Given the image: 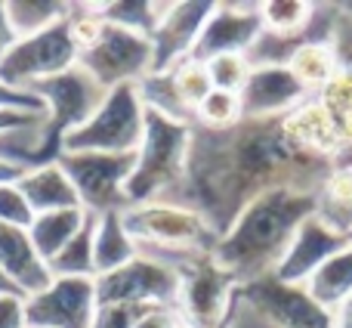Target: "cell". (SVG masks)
Here are the masks:
<instances>
[{
  "mask_svg": "<svg viewBox=\"0 0 352 328\" xmlns=\"http://www.w3.org/2000/svg\"><path fill=\"white\" fill-rule=\"evenodd\" d=\"M331 161L294 149L278 121H241L229 130L195 127L186 180L173 201L195 207L223 236L232 220L263 192H316Z\"/></svg>",
  "mask_w": 352,
  "mask_h": 328,
  "instance_id": "obj_1",
  "label": "cell"
},
{
  "mask_svg": "<svg viewBox=\"0 0 352 328\" xmlns=\"http://www.w3.org/2000/svg\"><path fill=\"white\" fill-rule=\"evenodd\" d=\"M312 214H316V195L303 189H272L256 195L219 236L213 260L235 276L238 285L272 276L300 226Z\"/></svg>",
  "mask_w": 352,
  "mask_h": 328,
  "instance_id": "obj_2",
  "label": "cell"
},
{
  "mask_svg": "<svg viewBox=\"0 0 352 328\" xmlns=\"http://www.w3.org/2000/svg\"><path fill=\"white\" fill-rule=\"evenodd\" d=\"M195 127L158 112L146 109V134L136 149V164L127 183L130 205H146V201H173L186 180L188 149H192Z\"/></svg>",
  "mask_w": 352,
  "mask_h": 328,
  "instance_id": "obj_3",
  "label": "cell"
},
{
  "mask_svg": "<svg viewBox=\"0 0 352 328\" xmlns=\"http://www.w3.org/2000/svg\"><path fill=\"white\" fill-rule=\"evenodd\" d=\"M127 232L140 251L161 260L192 254H213L219 242V232L201 217L195 207L182 201H146V205H130L121 214Z\"/></svg>",
  "mask_w": 352,
  "mask_h": 328,
  "instance_id": "obj_4",
  "label": "cell"
},
{
  "mask_svg": "<svg viewBox=\"0 0 352 328\" xmlns=\"http://www.w3.org/2000/svg\"><path fill=\"white\" fill-rule=\"evenodd\" d=\"M179 273V313L188 328H219L232 319L238 304V279L226 273L213 254H192L170 260Z\"/></svg>",
  "mask_w": 352,
  "mask_h": 328,
  "instance_id": "obj_5",
  "label": "cell"
},
{
  "mask_svg": "<svg viewBox=\"0 0 352 328\" xmlns=\"http://www.w3.org/2000/svg\"><path fill=\"white\" fill-rule=\"evenodd\" d=\"M146 134L140 84L111 87L99 112L62 140V152H136Z\"/></svg>",
  "mask_w": 352,
  "mask_h": 328,
  "instance_id": "obj_6",
  "label": "cell"
},
{
  "mask_svg": "<svg viewBox=\"0 0 352 328\" xmlns=\"http://www.w3.org/2000/svg\"><path fill=\"white\" fill-rule=\"evenodd\" d=\"M59 164L87 214L102 217V214H124L130 207L127 183L133 174L136 152H62Z\"/></svg>",
  "mask_w": 352,
  "mask_h": 328,
  "instance_id": "obj_7",
  "label": "cell"
},
{
  "mask_svg": "<svg viewBox=\"0 0 352 328\" xmlns=\"http://www.w3.org/2000/svg\"><path fill=\"white\" fill-rule=\"evenodd\" d=\"M80 50L74 47L72 34L65 28V19L53 28L41 31L31 37H19L12 43V50L0 62V81L12 90L31 93V87L50 81L56 74L68 72L72 65H78Z\"/></svg>",
  "mask_w": 352,
  "mask_h": 328,
  "instance_id": "obj_8",
  "label": "cell"
},
{
  "mask_svg": "<svg viewBox=\"0 0 352 328\" xmlns=\"http://www.w3.org/2000/svg\"><path fill=\"white\" fill-rule=\"evenodd\" d=\"M96 298L102 304H133V307H173L179 300V273L173 263L152 257L146 251L115 273L96 276Z\"/></svg>",
  "mask_w": 352,
  "mask_h": 328,
  "instance_id": "obj_9",
  "label": "cell"
},
{
  "mask_svg": "<svg viewBox=\"0 0 352 328\" xmlns=\"http://www.w3.org/2000/svg\"><path fill=\"white\" fill-rule=\"evenodd\" d=\"M31 93L43 103L50 130H53V136L59 143L72 130L84 127L99 112V105L105 103V96H109V90L84 65H72L68 72L56 74V78L41 81V84L31 87Z\"/></svg>",
  "mask_w": 352,
  "mask_h": 328,
  "instance_id": "obj_10",
  "label": "cell"
},
{
  "mask_svg": "<svg viewBox=\"0 0 352 328\" xmlns=\"http://www.w3.org/2000/svg\"><path fill=\"white\" fill-rule=\"evenodd\" d=\"M78 65H84L105 90L121 84H140L155 68L152 41L105 22L99 41L78 56Z\"/></svg>",
  "mask_w": 352,
  "mask_h": 328,
  "instance_id": "obj_11",
  "label": "cell"
},
{
  "mask_svg": "<svg viewBox=\"0 0 352 328\" xmlns=\"http://www.w3.org/2000/svg\"><path fill=\"white\" fill-rule=\"evenodd\" d=\"M238 294L269 328H337L334 313L324 310L306 285H287L275 276H263L241 285Z\"/></svg>",
  "mask_w": 352,
  "mask_h": 328,
  "instance_id": "obj_12",
  "label": "cell"
},
{
  "mask_svg": "<svg viewBox=\"0 0 352 328\" xmlns=\"http://www.w3.org/2000/svg\"><path fill=\"white\" fill-rule=\"evenodd\" d=\"M96 310V279H53L43 291L25 298L28 328H90Z\"/></svg>",
  "mask_w": 352,
  "mask_h": 328,
  "instance_id": "obj_13",
  "label": "cell"
},
{
  "mask_svg": "<svg viewBox=\"0 0 352 328\" xmlns=\"http://www.w3.org/2000/svg\"><path fill=\"white\" fill-rule=\"evenodd\" d=\"M260 31V3H217L195 43L192 59L210 62L226 53H248Z\"/></svg>",
  "mask_w": 352,
  "mask_h": 328,
  "instance_id": "obj_14",
  "label": "cell"
},
{
  "mask_svg": "<svg viewBox=\"0 0 352 328\" xmlns=\"http://www.w3.org/2000/svg\"><path fill=\"white\" fill-rule=\"evenodd\" d=\"M238 96H241L244 121H281L297 105H303L309 93L287 72V65H263L250 68V78Z\"/></svg>",
  "mask_w": 352,
  "mask_h": 328,
  "instance_id": "obj_15",
  "label": "cell"
},
{
  "mask_svg": "<svg viewBox=\"0 0 352 328\" xmlns=\"http://www.w3.org/2000/svg\"><path fill=\"white\" fill-rule=\"evenodd\" d=\"M217 3H201V0H170V10L158 22L152 34V53L155 68L152 72H167V68L179 65V62L192 59V50L198 43L201 31H204L207 19H210Z\"/></svg>",
  "mask_w": 352,
  "mask_h": 328,
  "instance_id": "obj_16",
  "label": "cell"
},
{
  "mask_svg": "<svg viewBox=\"0 0 352 328\" xmlns=\"http://www.w3.org/2000/svg\"><path fill=\"white\" fill-rule=\"evenodd\" d=\"M346 245H349V238L331 232L328 226L312 214V217L300 226V232L294 236L291 248L281 257V263L275 267L272 276L278 282H287V285H306V282L316 276V269L322 267L324 260H331L340 248H346Z\"/></svg>",
  "mask_w": 352,
  "mask_h": 328,
  "instance_id": "obj_17",
  "label": "cell"
},
{
  "mask_svg": "<svg viewBox=\"0 0 352 328\" xmlns=\"http://www.w3.org/2000/svg\"><path fill=\"white\" fill-rule=\"evenodd\" d=\"M278 124H281L285 140L291 143L294 149L312 155V158L331 161V164L340 161L343 140H340V134H337L331 115L324 112V105L318 103L316 96H309L303 105H297V109H294L291 115L281 118Z\"/></svg>",
  "mask_w": 352,
  "mask_h": 328,
  "instance_id": "obj_18",
  "label": "cell"
},
{
  "mask_svg": "<svg viewBox=\"0 0 352 328\" xmlns=\"http://www.w3.org/2000/svg\"><path fill=\"white\" fill-rule=\"evenodd\" d=\"M0 269L16 285V291L25 294V298L43 291L53 282L47 260L37 254V248L31 245L28 229H22V226L0 223Z\"/></svg>",
  "mask_w": 352,
  "mask_h": 328,
  "instance_id": "obj_19",
  "label": "cell"
},
{
  "mask_svg": "<svg viewBox=\"0 0 352 328\" xmlns=\"http://www.w3.org/2000/svg\"><path fill=\"white\" fill-rule=\"evenodd\" d=\"M16 186L22 189L28 207L37 214H50V211H65V207H80V198L74 192L68 174L62 170L59 161L43 164V167L25 170L16 180Z\"/></svg>",
  "mask_w": 352,
  "mask_h": 328,
  "instance_id": "obj_20",
  "label": "cell"
},
{
  "mask_svg": "<svg viewBox=\"0 0 352 328\" xmlns=\"http://www.w3.org/2000/svg\"><path fill=\"white\" fill-rule=\"evenodd\" d=\"M312 195H316V217L331 232L352 238V164L334 161V167Z\"/></svg>",
  "mask_w": 352,
  "mask_h": 328,
  "instance_id": "obj_21",
  "label": "cell"
},
{
  "mask_svg": "<svg viewBox=\"0 0 352 328\" xmlns=\"http://www.w3.org/2000/svg\"><path fill=\"white\" fill-rule=\"evenodd\" d=\"M136 254H140V245L127 232L121 214H102V217H96V229H93V263H96V276L115 273V269L127 267Z\"/></svg>",
  "mask_w": 352,
  "mask_h": 328,
  "instance_id": "obj_22",
  "label": "cell"
},
{
  "mask_svg": "<svg viewBox=\"0 0 352 328\" xmlns=\"http://www.w3.org/2000/svg\"><path fill=\"white\" fill-rule=\"evenodd\" d=\"M87 223V211L84 207H65V211H50V214H37L28 226L31 245L37 248V254L43 260H53Z\"/></svg>",
  "mask_w": 352,
  "mask_h": 328,
  "instance_id": "obj_23",
  "label": "cell"
},
{
  "mask_svg": "<svg viewBox=\"0 0 352 328\" xmlns=\"http://www.w3.org/2000/svg\"><path fill=\"white\" fill-rule=\"evenodd\" d=\"M287 72L303 84V90L309 96L324 90L331 84V78L340 72V59H337V50L331 43V37L328 41H306L303 47H297V53L287 62Z\"/></svg>",
  "mask_w": 352,
  "mask_h": 328,
  "instance_id": "obj_24",
  "label": "cell"
},
{
  "mask_svg": "<svg viewBox=\"0 0 352 328\" xmlns=\"http://www.w3.org/2000/svg\"><path fill=\"white\" fill-rule=\"evenodd\" d=\"M306 291L331 313L349 298L352 294V238L346 248H340L331 260H324L316 269V276L306 282Z\"/></svg>",
  "mask_w": 352,
  "mask_h": 328,
  "instance_id": "obj_25",
  "label": "cell"
},
{
  "mask_svg": "<svg viewBox=\"0 0 352 328\" xmlns=\"http://www.w3.org/2000/svg\"><path fill=\"white\" fill-rule=\"evenodd\" d=\"M102 10V19L115 28L133 31V34H142L152 41L158 22L164 19V12L170 10V0H111V3H99Z\"/></svg>",
  "mask_w": 352,
  "mask_h": 328,
  "instance_id": "obj_26",
  "label": "cell"
},
{
  "mask_svg": "<svg viewBox=\"0 0 352 328\" xmlns=\"http://www.w3.org/2000/svg\"><path fill=\"white\" fill-rule=\"evenodd\" d=\"M93 229H96V217L87 214L84 229L47 263L53 279H96V263H93Z\"/></svg>",
  "mask_w": 352,
  "mask_h": 328,
  "instance_id": "obj_27",
  "label": "cell"
},
{
  "mask_svg": "<svg viewBox=\"0 0 352 328\" xmlns=\"http://www.w3.org/2000/svg\"><path fill=\"white\" fill-rule=\"evenodd\" d=\"M140 93H142V103H146L148 112H158V115L170 118V121L188 124V127L198 124V115H195V112L179 99V93H176L170 72H152L148 78H142Z\"/></svg>",
  "mask_w": 352,
  "mask_h": 328,
  "instance_id": "obj_28",
  "label": "cell"
},
{
  "mask_svg": "<svg viewBox=\"0 0 352 328\" xmlns=\"http://www.w3.org/2000/svg\"><path fill=\"white\" fill-rule=\"evenodd\" d=\"M68 3L59 0H6V16L16 31V37H31L53 28L65 19Z\"/></svg>",
  "mask_w": 352,
  "mask_h": 328,
  "instance_id": "obj_29",
  "label": "cell"
},
{
  "mask_svg": "<svg viewBox=\"0 0 352 328\" xmlns=\"http://www.w3.org/2000/svg\"><path fill=\"white\" fill-rule=\"evenodd\" d=\"M241 121H244L241 96H238V93H226V90H210L204 96V103L198 105V124H195V127L229 130Z\"/></svg>",
  "mask_w": 352,
  "mask_h": 328,
  "instance_id": "obj_30",
  "label": "cell"
},
{
  "mask_svg": "<svg viewBox=\"0 0 352 328\" xmlns=\"http://www.w3.org/2000/svg\"><path fill=\"white\" fill-rule=\"evenodd\" d=\"M167 72H170L179 99L195 112V115H198V105L204 103V96L213 90L210 74H207V65L204 62H198V59H186V62H179V65L167 68Z\"/></svg>",
  "mask_w": 352,
  "mask_h": 328,
  "instance_id": "obj_31",
  "label": "cell"
},
{
  "mask_svg": "<svg viewBox=\"0 0 352 328\" xmlns=\"http://www.w3.org/2000/svg\"><path fill=\"white\" fill-rule=\"evenodd\" d=\"M65 28L80 53H84L87 47H93V43L99 41V34L105 31V19H102L99 3H68Z\"/></svg>",
  "mask_w": 352,
  "mask_h": 328,
  "instance_id": "obj_32",
  "label": "cell"
},
{
  "mask_svg": "<svg viewBox=\"0 0 352 328\" xmlns=\"http://www.w3.org/2000/svg\"><path fill=\"white\" fill-rule=\"evenodd\" d=\"M207 74H210L213 90H226V93H241L244 84L250 78V62L244 59V53H226L217 59L204 62Z\"/></svg>",
  "mask_w": 352,
  "mask_h": 328,
  "instance_id": "obj_33",
  "label": "cell"
},
{
  "mask_svg": "<svg viewBox=\"0 0 352 328\" xmlns=\"http://www.w3.org/2000/svg\"><path fill=\"white\" fill-rule=\"evenodd\" d=\"M31 220H34V211L28 207L22 189L16 183H0V223L28 229Z\"/></svg>",
  "mask_w": 352,
  "mask_h": 328,
  "instance_id": "obj_34",
  "label": "cell"
},
{
  "mask_svg": "<svg viewBox=\"0 0 352 328\" xmlns=\"http://www.w3.org/2000/svg\"><path fill=\"white\" fill-rule=\"evenodd\" d=\"M152 307H133V304H102L93 316L90 328H133L140 316Z\"/></svg>",
  "mask_w": 352,
  "mask_h": 328,
  "instance_id": "obj_35",
  "label": "cell"
},
{
  "mask_svg": "<svg viewBox=\"0 0 352 328\" xmlns=\"http://www.w3.org/2000/svg\"><path fill=\"white\" fill-rule=\"evenodd\" d=\"M331 43H334V50H337L340 68H352V6H337Z\"/></svg>",
  "mask_w": 352,
  "mask_h": 328,
  "instance_id": "obj_36",
  "label": "cell"
},
{
  "mask_svg": "<svg viewBox=\"0 0 352 328\" xmlns=\"http://www.w3.org/2000/svg\"><path fill=\"white\" fill-rule=\"evenodd\" d=\"M0 328H28L22 294H0Z\"/></svg>",
  "mask_w": 352,
  "mask_h": 328,
  "instance_id": "obj_37",
  "label": "cell"
},
{
  "mask_svg": "<svg viewBox=\"0 0 352 328\" xmlns=\"http://www.w3.org/2000/svg\"><path fill=\"white\" fill-rule=\"evenodd\" d=\"M47 118V112H25V109H0V136L12 134V130L31 127V124H41Z\"/></svg>",
  "mask_w": 352,
  "mask_h": 328,
  "instance_id": "obj_38",
  "label": "cell"
},
{
  "mask_svg": "<svg viewBox=\"0 0 352 328\" xmlns=\"http://www.w3.org/2000/svg\"><path fill=\"white\" fill-rule=\"evenodd\" d=\"M0 109H25V112H47L43 103L34 96V93H25V90H12L0 81Z\"/></svg>",
  "mask_w": 352,
  "mask_h": 328,
  "instance_id": "obj_39",
  "label": "cell"
},
{
  "mask_svg": "<svg viewBox=\"0 0 352 328\" xmlns=\"http://www.w3.org/2000/svg\"><path fill=\"white\" fill-rule=\"evenodd\" d=\"M133 328H182V319L173 307H152L142 313Z\"/></svg>",
  "mask_w": 352,
  "mask_h": 328,
  "instance_id": "obj_40",
  "label": "cell"
},
{
  "mask_svg": "<svg viewBox=\"0 0 352 328\" xmlns=\"http://www.w3.org/2000/svg\"><path fill=\"white\" fill-rule=\"evenodd\" d=\"M16 31H12L10 25V16H6V3H0V62H3V56L12 50V43H16Z\"/></svg>",
  "mask_w": 352,
  "mask_h": 328,
  "instance_id": "obj_41",
  "label": "cell"
},
{
  "mask_svg": "<svg viewBox=\"0 0 352 328\" xmlns=\"http://www.w3.org/2000/svg\"><path fill=\"white\" fill-rule=\"evenodd\" d=\"M334 325L337 328H352V294L334 310Z\"/></svg>",
  "mask_w": 352,
  "mask_h": 328,
  "instance_id": "obj_42",
  "label": "cell"
},
{
  "mask_svg": "<svg viewBox=\"0 0 352 328\" xmlns=\"http://www.w3.org/2000/svg\"><path fill=\"white\" fill-rule=\"evenodd\" d=\"M22 174H25V170H19V167H12V164L0 161V183H16Z\"/></svg>",
  "mask_w": 352,
  "mask_h": 328,
  "instance_id": "obj_43",
  "label": "cell"
},
{
  "mask_svg": "<svg viewBox=\"0 0 352 328\" xmlns=\"http://www.w3.org/2000/svg\"><path fill=\"white\" fill-rule=\"evenodd\" d=\"M0 294H19V291H16V285H12V282L6 279L3 269H0ZM22 298H25V294H22Z\"/></svg>",
  "mask_w": 352,
  "mask_h": 328,
  "instance_id": "obj_44",
  "label": "cell"
},
{
  "mask_svg": "<svg viewBox=\"0 0 352 328\" xmlns=\"http://www.w3.org/2000/svg\"><path fill=\"white\" fill-rule=\"evenodd\" d=\"M232 316H235V313H232ZM232 325V319H229V322H226V325H219V328H229ZM182 328H188V325H182Z\"/></svg>",
  "mask_w": 352,
  "mask_h": 328,
  "instance_id": "obj_45",
  "label": "cell"
}]
</instances>
